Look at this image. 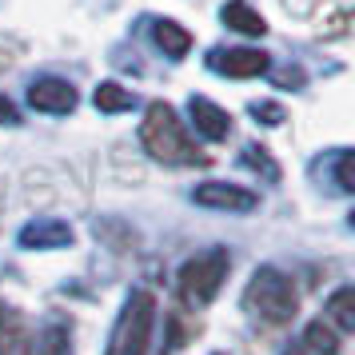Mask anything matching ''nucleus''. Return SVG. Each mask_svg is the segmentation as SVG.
<instances>
[{"mask_svg": "<svg viewBox=\"0 0 355 355\" xmlns=\"http://www.w3.org/2000/svg\"><path fill=\"white\" fill-rule=\"evenodd\" d=\"M140 140H144L148 156L160 160V164H208V156H204V152L196 148V140L184 132L176 108L164 104V100L148 104L144 124H140Z\"/></svg>", "mask_w": 355, "mask_h": 355, "instance_id": "nucleus-1", "label": "nucleus"}, {"mask_svg": "<svg viewBox=\"0 0 355 355\" xmlns=\"http://www.w3.org/2000/svg\"><path fill=\"white\" fill-rule=\"evenodd\" d=\"M243 307L263 323L279 327L300 311V295H295V284L279 268H256L248 279V291H243Z\"/></svg>", "mask_w": 355, "mask_h": 355, "instance_id": "nucleus-2", "label": "nucleus"}, {"mask_svg": "<svg viewBox=\"0 0 355 355\" xmlns=\"http://www.w3.org/2000/svg\"><path fill=\"white\" fill-rule=\"evenodd\" d=\"M152 331H156V295L140 288L120 307V320L108 339V355H148Z\"/></svg>", "mask_w": 355, "mask_h": 355, "instance_id": "nucleus-3", "label": "nucleus"}, {"mask_svg": "<svg viewBox=\"0 0 355 355\" xmlns=\"http://www.w3.org/2000/svg\"><path fill=\"white\" fill-rule=\"evenodd\" d=\"M227 268H232V259L224 248H208V252L192 256L180 268V300L188 307H208L224 288Z\"/></svg>", "mask_w": 355, "mask_h": 355, "instance_id": "nucleus-4", "label": "nucleus"}, {"mask_svg": "<svg viewBox=\"0 0 355 355\" xmlns=\"http://www.w3.org/2000/svg\"><path fill=\"white\" fill-rule=\"evenodd\" d=\"M208 64L220 72V76H236V80H248V76H263L268 72V52L259 49H211Z\"/></svg>", "mask_w": 355, "mask_h": 355, "instance_id": "nucleus-5", "label": "nucleus"}, {"mask_svg": "<svg viewBox=\"0 0 355 355\" xmlns=\"http://www.w3.org/2000/svg\"><path fill=\"white\" fill-rule=\"evenodd\" d=\"M196 204H204V208H216V211H252L259 204L256 192H248L240 184H224V180H208V184H200L192 192Z\"/></svg>", "mask_w": 355, "mask_h": 355, "instance_id": "nucleus-6", "label": "nucleus"}, {"mask_svg": "<svg viewBox=\"0 0 355 355\" xmlns=\"http://www.w3.org/2000/svg\"><path fill=\"white\" fill-rule=\"evenodd\" d=\"M28 104L36 112H49V116H64L76 108V88L60 76H44V80L28 84Z\"/></svg>", "mask_w": 355, "mask_h": 355, "instance_id": "nucleus-7", "label": "nucleus"}, {"mask_svg": "<svg viewBox=\"0 0 355 355\" xmlns=\"http://www.w3.org/2000/svg\"><path fill=\"white\" fill-rule=\"evenodd\" d=\"M0 355H36L33 327L12 304H0Z\"/></svg>", "mask_w": 355, "mask_h": 355, "instance_id": "nucleus-8", "label": "nucleus"}, {"mask_svg": "<svg viewBox=\"0 0 355 355\" xmlns=\"http://www.w3.org/2000/svg\"><path fill=\"white\" fill-rule=\"evenodd\" d=\"M20 248H28V252H52V248H68L72 243V227L64 220H33V224L20 227Z\"/></svg>", "mask_w": 355, "mask_h": 355, "instance_id": "nucleus-9", "label": "nucleus"}, {"mask_svg": "<svg viewBox=\"0 0 355 355\" xmlns=\"http://www.w3.org/2000/svg\"><path fill=\"white\" fill-rule=\"evenodd\" d=\"M188 112H192V124L204 140H224L227 132H232V116H227L220 104H211L208 96H192Z\"/></svg>", "mask_w": 355, "mask_h": 355, "instance_id": "nucleus-10", "label": "nucleus"}, {"mask_svg": "<svg viewBox=\"0 0 355 355\" xmlns=\"http://www.w3.org/2000/svg\"><path fill=\"white\" fill-rule=\"evenodd\" d=\"M220 17H224L227 28H236V33H243V36H263V33H268V20L259 17L252 4H243V0L224 4V8H220Z\"/></svg>", "mask_w": 355, "mask_h": 355, "instance_id": "nucleus-11", "label": "nucleus"}, {"mask_svg": "<svg viewBox=\"0 0 355 355\" xmlns=\"http://www.w3.org/2000/svg\"><path fill=\"white\" fill-rule=\"evenodd\" d=\"M307 355H339V331L331 327V323L323 320H311L304 327V343H300Z\"/></svg>", "mask_w": 355, "mask_h": 355, "instance_id": "nucleus-12", "label": "nucleus"}, {"mask_svg": "<svg viewBox=\"0 0 355 355\" xmlns=\"http://www.w3.org/2000/svg\"><path fill=\"white\" fill-rule=\"evenodd\" d=\"M152 40H156V44L164 49V56H172V60L188 56V49H192V33H188V28H180L176 20H156Z\"/></svg>", "mask_w": 355, "mask_h": 355, "instance_id": "nucleus-13", "label": "nucleus"}, {"mask_svg": "<svg viewBox=\"0 0 355 355\" xmlns=\"http://www.w3.org/2000/svg\"><path fill=\"white\" fill-rule=\"evenodd\" d=\"M327 323L336 331H355V288H339L327 300Z\"/></svg>", "mask_w": 355, "mask_h": 355, "instance_id": "nucleus-14", "label": "nucleus"}, {"mask_svg": "<svg viewBox=\"0 0 355 355\" xmlns=\"http://www.w3.org/2000/svg\"><path fill=\"white\" fill-rule=\"evenodd\" d=\"M132 100H136V96H132L128 88H120L116 80H104L96 92H92V104H96L100 112H128Z\"/></svg>", "mask_w": 355, "mask_h": 355, "instance_id": "nucleus-15", "label": "nucleus"}, {"mask_svg": "<svg viewBox=\"0 0 355 355\" xmlns=\"http://www.w3.org/2000/svg\"><path fill=\"white\" fill-rule=\"evenodd\" d=\"M243 164H248V168H256V172H263L268 180L279 176V172H275V164L268 160V152H263V148H256V144H248V148H243Z\"/></svg>", "mask_w": 355, "mask_h": 355, "instance_id": "nucleus-16", "label": "nucleus"}, {"mask_svg": "<svg viewBox=\"0 0 355 355\" xmlns=\"http://www.w3.org/2000/svg\"><path fill=\"white\" fill-rule=\"evenodd\" d=\"M72 352V343H68V331L60 323H52L49 331H44V355H68Z\"/></svg>", "mask_w": 355, "mask_h": 355, "instance_id": "nucleus-17", "label": "nucleus"}, {"mask_svg": "<svg viewBox=\"0 0 355 355\" xmlns=\"http://www.w3.org/2000/svg\"><path fill=\"white\" fill-rule=\"evenodd\" d=\"M336 184H339V192H355V176H352V152L343 148L336 156Z\"/></svg>", "mask_w": 355, "mask_h": 355, "instance_id": "nucleus-18", "label": "nucleus"}, {"mask_svg": "<svg viewBox=\"0 0 355 355\" xmlns=\"http://www.w3.org/2000/svg\"><path fill=\"white\" fill-rule=\"evenodd\" d=\"M252 116H259L263 124H279V120H284L279 104H252Z\"/></svg>", "mask_w": 355, "mask_h": 355, "instance_id": "nucleus-19", "label": "nucleus"}, {"mask_svg": "<svg viewBox=\"0 0 355 355\" xmlns=\"http://www.w3.org/2000/svg\"><path fill=\"white\" fill-rule=\"evenodd\" d=\"M17 120H20L17 104H12V100H4V96H0V124H17Z\"/></svg>", "mask_w": 355, "mask_h": 355, "instance_id": "nucleus-20", "label": "nucleus"}, {"mask_svg": "<svg viewBox=\"0 0 355 355\" xmlns=\"http://www.w3.org/2000/svg\"><path fill=\"white\" fill-rule=\"evenodd\" d=\"M284 355H307V352H304V347H288Z\"/></svg>", "mask_w": 355, "mask_h": 355, "instance_id": "nucleus-21", "label": "nucleus"}]
</instances>
